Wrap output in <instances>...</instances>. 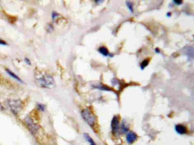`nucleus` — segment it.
Segmentation results:
<instances>
[{"label":"nucleus","mask_w":194,"mask_h":145,"mask_svg":"<svg viewBox=\"0 0 194 145\" xmlns=\"http://www.w3.org/2000/svg\"><path fill=\"white\" fill-rule=\"evenodd\" d=\"M84 138L89 143H90V145H96L95 144L94 141L93 140V138H91L90 135L88 134V133H84Z\"/></svg>","instance_id":"9b49d317"},{"label":"nucleus","mask_w":194,"mask_h":145,"mask_svg":"<svg viewBox=\"0 0 194 145\" xmlns=\"http://www.w3.org/2000/svg\"><path fill=\"white\" fill-rule=\"evenodd\" d=\"M171 13L170 12L167 14V16H168V17H170V16H171Z\"/></svg>","instance_id":"5701e85b"},{"label":"nucleus","mask_w":194,"mask_h":145,"mask_svg":"<svg viewBox=\"0 0 194 145\" xmlns=\"http://www.w3.org/2000/svg\"><path fill=\"white\" fill-rule=\"evenodd\" d=\"M149 63V60L148 59H145V60L141 63V69L143 70L146 66H148Z\"/></svg>","instance_id":"f8f14e48"},{"label":"nucleus","mask_w":194,"mask_h":145,"mask_svg":"<svg viewBox=\"0 0 194 145\" xmlns=\"http://www.w3.org/2000/svg\"><path fill=\"white\" fill-rule=\"evenodd\" d=\"M94 87L96 88L100 89V90H105V91H110L111 90L109 88L106 87L105 86H101V85H97V86H94Z\"/></svg>","instance_id":"ddd939ff"},{"label":"nucleus","mask_w":194,"mask_h":145,"mask_svg":"<svg viewBox=\"0 0 194 145\" xmlns=\"http://www.w3.org/2000/svg\"><path fill=\"white\" fill-rule=\"evenodd\" d=\"M5 71L6 72H7V74H8L12 78H14V79L18 81V82H21V83H23V81L19 78V77L17 75H16V74H15L14 72L11 71V70L8 69V68H6Z\"/></svg>","instance_id":"1a4fd4ad"},{"label":"nucleus","mask_w":194,"mask_h":145,"mask_svg":"<svg viewBox=\"0 0 194 145\" xmlns=\"http://www.w3.org/2000/svg\"><path fill=\"white\" fill-rule=\"evenodd\" d=\"M47 29H48V31H52L53 30L52 26L51 25H48V26Z\"/></svg>","instance_id":"aec40b11"},{"label":"nucleus","mask_w":194,"mask_h":145,"mask_svg":"<svg viewBox=\"0 0 194 145\" xmlns=\"http://www.w3.org/2000/svg\"><path fill=\"white\" fill-rule=\"evenodd\" d=\"M0 45L2 46H6L7 45V43L5 41H4V40L0 39Z\"/></svg>","instance_id":"a211bd4d"},{"label":"nucleus","mask_w":194,"mask_h":145,"mask_svg":"<svg viewBox=\"0 0 194 145\" xmlns=\"http://www.w3.org/2000/svg\"><path fill=\"white\" fill-rule=\"evenodd\" d=\"M4 108H3V106L1 104H0V112H1V111H3L4 110Z\"/></svg>","instance_id":"412c9836"},{"label":"nucleus","mask_w":194,"mask_h":145,"mask_svg":"<svg viewBox=\"0 0 194 145\" xmlns=\"http://www.w3.org/2000/svg\"><path fill=\"white\" fill-rule=\"evenodd\" d=\"M98 51L99 52H100V54H102V55H104V56H111V57H112V56H113L112 55L109 54L108 50H107L106 47H105V46H101V47H99L98 49Z\"/></svg>","instance_id":"6e6552de"},{"label":"nucleus","mask_w":194,"mask_h":145,"mask_svg":"<svg viewBox=\"0 0 194 145\" xmlns=\"http://www.w3.org/2000/svg\"><path fill=\"white\" fill-rule=\"evenodd\" d=\"M111 130L113 134H117L119 130L120 129V125H119V118L118 116H114L112 118L111 123Z\"/></svg>","instance_id":"39448f33"},{"label":"nucleus","mask_w":194,"mask_h":145,"mask_svg":"<svg viewBox=\"0 0 194 145\" xmlns=\"http://www.w3.org/2000/svg\"><path fill=\"white\" fill-rule=\"evenodd\" d=\"M58 15L59 14L57 12H53L52 13V17L53 19H55Z\"/></svg>","instance_id":"f3484780"},{"label":"nucleus","mask_w":194,"mask_h":145,"mask_svg":"<svg viewBox=\"0 0 194 145\" xmlns=\"http://www.w3.org/2000/svg\"><path fill=\"white\" fill-rule=\"evenodd\" d=\"M24 62H25V63L28 65L31 66V63L30 59L27 58H25L24 59Z\"/></svg>","instance_id":"dca6fc26"},{"label":"nucleus","mask_w":194,"mask_h":145,"mask_svg":"<svg viewBox=\"0 0 194 145\" xmlns=\"http://www.w3.org/2000/svg\"><path fill=\"white\" fill-rule=\"evenodd\" d=\"M35 82L37 86L42 88H54L56 87L55 81L50 74L45 72L38 71L35 72Z\"/></svg>","instance_id":"f257e3e1"},{"label":"nucleus","mask_w":194,"mask_h":145,"mask_svg":"<svg viewBox=\"0 0 194 145\" xmlns=\"http://www.w3.org/2000/svg\"><path fill=\"white\" fill-rule=\"evenodd\" d=\"M121 130L123 133H127L129 132V125L125 121H122L120 126Z\"/></svg>","instance_id":"9d476101"},{"label":"nucleus","mask_w":194,"mask_h":145,"mask_svg":"<svg viewBox=\"0 0 194 145\" xmlns=\"http://www.w3.org/2000/svg\"><path fill=\"white\" fill-rule=\"evenodd\" d=\"M8 104L11 112L14 114L18 113L23 108V103L20 100H9L8 101Z\"/></svg>","instance_id":"7ed1b4c3"},{"label":"nucleus","mask_w":194,"mask_h":145,"mask_svg":"<svg viewBox=\"0 0 194 145\" xmlns=\"http://www.w3.org/2000/svg\"><path fill=\"white\" fill-rule=\"evenodd\" d=\"M37 108L38 109L40 110L41 112H44L45 110V105L43 104L39 103L37 104Z\"/></svg>","instance_id":"4468645a"},{"label":"nucleus","mask_w":194,"mask_h":145,"mask_svg":"<svg viewBox=\"0 0 194 145\" xmlns=\"http://www.w3.org/2000/svg\"><path fill=\"white\" fill-rule=\"evenodd\" d=\"M81 114L85 122H86L89 126L92 128H94L95 126L96 123V116L90 110L88 109H85L82 110Z\"/></svg>","instance_id":"f03ea898"},{"label":"nucleus","mask_w":194,"mask_h":145,"mask_svg":"<svg viewBox=\"0 0 194 145\" xmlns=\"http://www.w3.org/2000/svg\"><path fill=\"white\" fill-rule=\"evenodd\" d=\"M155 51L157 53H159L160 52V50H159V48H156L155 49Z\"/></svg>","instance_id":"4be33fe9"},{"label":"nucleus","mask_w":194,"mask_h":145,"mask_svg":"<svg viewBox=\"0 0 194 145\" xmlns=\"http://www.w3.org/2000/svg\"><path fill=\"white\" fill-rule=\"evenodd\" d=\"M175 132L178 133V134H185L187 133V129L185 125L182 124H178L175 126Z\"/></svg>","instance_id":"0eeeda50"},{"label":"nucleus","mask_w":194,"mask_h":145,"mask_svg":"<svg viewBox=\"0 0 194 145\" xmlns=\"http://www.w3.org/2000/svg\"><path fill=\"white\" fill-rule=\"evenodd\" d=\"M137 136L136 134V133L132 131H129L127 133V142L129 144H132L133 143L135 142V141L137 140Z\"/></svg>","instance_id":"423d86ee"},{"label":"nucleus","mask_w":194,"mask_h":145,"mask_svg":"<svg viewBox=\"0 0 194 145\" xmlns=\"http://www.w3.org/2000/svg\"><path fill=\"white\" fill-rule=\"evenodd\" d=\"M173 3H175L176 5H181L182 2V1H174Z\"/></svg>","instance_id":"6ab92c4d"},{"label":"nucleus","mask_w":194,"mask_h":145,"mask_svg":"<svg viewBox=\"0 0 194 145\" xmlns=\"http://www.w3.org/2000/svg\"><path fill=\"white\" fill-rule=\"evenodd\" d=\"M127 5L128 7V9L131 12H133V4L131 2L127 1Z\"/></svg>","instance_id":"2eb2a0df"},{"label":"nucleus","mask_w":194,"mask_h":145,"mask_svg":"<svg viewBox=\"0 0 194 145\" xmlns=\"http://www.w3.org/2000/svg\"><path fill=\"white\" fill-rule=\"evenodd\" d=\"M24 123L32 134H36V133H38L39 130V127L38 125H36L35 122H34L30 117H26L24 120Z\"/></svg>","instance_id":"20e7f679"}]
</instances>
